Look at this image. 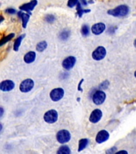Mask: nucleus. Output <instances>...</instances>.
Listing matches in <instances>:
<instances>
[{
	"label": "nucleus",
	"mask_w": 136,
	"mask_h": 154,
	"mask_svg": "<svg viewBox=\"0 0 136 154\" xmlns=\"http://www.w3.org/2000/svg\"><path fill=\"white\" fill-rule=\"evenodd\" d=\"M47 48V43L46 41H42V42H39V43L37 44L36 46V50L38 52H43L46 50V48Z\"/></svg>",
	"instance_id": "4be33fe9"
},
{
	"label": "nucleus",
	"mask_w": 136,
	"mask_h": 154,
	"mask_svg": "<svg viewBox=\"0 0 136 154\" xmlns=\"http://www.w3.org/2000/svg\"><path fill=\"white\" fill-rule=\"evenodd\" d=\"M14 33H11L9 35H7L4 36L3 38H2L0 39V47H2L4 44L7 43V42H9L12 39V38H14Z\"/></svg>",
	"instance_id": "aec40b11"
},
{
	"label": "nucleus",
	"mask_w": 136,
	"mask_h": 154,
	"mask_svg": "<svg viewBox=\"0 0 136 154\" xmlns=\"http://www.w3.org/2000/svg\"><path fill=\"white\" fill-rule=\"evenodd\" d=\"M134 46L135 47V48H136V38H135V40L134 41Z\"/></svg>",
	"instance_id": "e433bc0d"
},
{
	"label": "nucleus",
	"mask_w": 136,
	"mask_h": 154,
	"mask_svg": "<svg viewBox=\"0 0 136 154\" xmlns=\"http://www.w3.org/2000/svg\"><path fill=\"white\" fill-rule=\"evenodd\" d=\"M130 9L127 5H120L114 9L109 10L107 11L108 14L114 17H124L128 14Z\"/></svg>",
	"instance_id": "f257e3e1"
},
{
	"label": "nucleus",
	"mask_w": 136,
	"mask_h": 154,
	"mask_svg": "<svg viewBox=\"0 0 136 154\" xmlns=\"http://www.w3.org/2000/svg\"><path fill=\"white\" fill-rule=\"evenodd\" d=\"M45 20L46 22H47V23H54V22L55 21V15L52 14H47L45 17Z\"/></svg>",
	"instance_id": "b1692460"
},
{
	"label": "nucleus",
	"mask_w": 136,
	"mask_h": 154,
	"mask_svg": "<svg viewBox=\"0 0 136 154\" xmlns=\"http://www.w3.org/2000/svg\"><path fill=\"white\" fill-rule=\"evenodd\" d=\"M106 97H107V95L103 90H97L91 96L92 101L96 105H100V104L104 103Z\"/></svg>",
	"instance_id": "f03ea898"
},
{
	"label": "nucleus",
	"mask_w": 136,
	"mask_h": 154,
	"mask_svg": "<svg viewBox=\"0 0 136 154\" xmlns=\"http://www.w3.org/2000/svg\"><path fill=\"white\" fill-rule=\"evenodd\" d=\"M89 144V140L86 138H83L79 141V148H78V151L81 152L86 149V146Z\"/></svg>",
	"instance_id": "a211bd4d"
},
{
	"label": "nucleus",
	"mask_w": 136,
	"mask_h": 154,
	"mask_svg": "<svg viewBox=\"0 0 136 154\" xmlns=\"http://www.w3.org/2000/svg\"><path fill=\"white\" fill-rule=\"evenodd\" d=\"M94 2H95V0H90V1H89V3H93Z\"/></svg>",
	"instance_id": "c9c22d12"
},
{
	"label": "nucleus",
	"mask_w": 136,
	"mask_h": 154,
	"mask_svg": "<svg viewBox=\"0 0 136 154\" xmlns=\"http://www.w3.org/2000/svg\"><path fill=\"white\" fill-rule=\"evenodd\" d=\"M105 30L106 25L103 23H95L93 26H91V32L94 35H101Z\"/></svg>",
	"instance_id": "ddd939ff"
},
{
	"label": "nucleus",
	"mask_w": 136,
	"mask_h": 154,
	"mask_svg": "<svg viewBox=\"0 0 136 154\" xmlns=\"http://www.w3.org/2000/svg\"><path fill=\"white\" fill-rule=\"evenodd\" d=\"M34 86H35V82L33 79H26L21 82L19 85V90L23 93H26L31 91L34 88Z\"/></svg>",
	"instance_id": "39448f33"
},
{
	"label": "nucleus",
	"mask_w": 136,
	"mask_h": 154,
	"mask_svg": "<svg viewBox=\"0 0 136 154\" xmlns=\"http://www.w3.org/2000/svg\"><path fill=\"white\" fill-rule=\"evenodd\" d=\"M109 81H107V80H105L104 82H103L102 84H100V85H99V88H100V90H105V89H107L108 88V86H109Z\"/></svg>",
	"instance_id": "a878e982"
},
{
	"label": "nucleus",
	"mask_w": 136,
	"mask_h": 154,
	"mask_svg": "<svg viewBox=\"0 0 136 154\" xmlns=\"http://www.w3.org/2000/svg\"><path fill=\"white\" fill-rule=\"evenodd\" d=\"M25 37V35H22L19 36L18 38L14 40V45H13V49H14V51H18L20 48V45H21L22 41L23 39V38Z\"/></svg>",
	"instance_id": "f3484780"
},
{
	"label": "nucleus",
	"mask_w": 136,
	"mask_h": 154,
	"mask_svg": "<svg viewBox=\"0 0 136 154\" xmlns=\"http://www.w3.org/2000/svg\"><path fill=\"white\" fill-rule=\"evenodd\" d=\"M116 150H117L116 147H112V148H110L106 151V154H115L116 152Z\"/></svg>",
	"instance_id": "bb28decb"
},
{
	"label": "nucleus",
	"mask_w": 136,
	"mask_h": 154,
	"mask_svg": "<svg viewBox=\"0 0 136 154\" xmlns=\"http://www.w3.org/2000/svg\"><path fill=\"white\" fill-rule=\"evenodd\" d=\"M57 154H71V151L69 146L67 145H62L59 148L57 151Z\"/></svg>",
	"instance_id": "6ab92c4d"
},
{
	"label": "nucleus",
	"mask_w": 136,
	"mask_h": 154,
	"mask_svg": "<svg viewBox=\"0 0 136 154\" xmlns=\"http://www.w3.org/2000/svg\"><path fill=\"white\" fill-rule=\"evenodd\" d=\"M134 77L136 78V71H135V72H134Z\"/></svg>",
	"instance_id": "4c0bfd02"
},
{
	"label": "nucleus",
	"mask_w": 136,
	"mask_h": 154,
	"mask_svg": "<svg viewBox=\"0 0 136 154\" xmlns=\"http://www.w3.org/2000/svg\"><path fill=\"white\" fill-rule=\"evenodd\" d=\"M71 138V135L69 131L66 129L60 130L56 134V139L60 144H66V143L70 141Z\"/></svg>",
	"instance_id": "7ed1b4c3"
},
{
	"label": "nucleus",
	"mask_w": 136,
	"mask_h": 154,
	"mask_svg": "<svg viewBox=\"0 0 136 154\" xmlns=\"http://www.w3.org/2000/svg\"><path fill=\"white\" fill-rule=\"evenodd\" d=\"M75 63H76V58L74 56H68L63 60L62 66L65 70H71L74 67Z\"/></svg>",
	"instance_id": "1a4fd4ad"
},
{
	"label": "nucleus",
	"mask_w": 136,
	"mask_h": 154,
	"mask_svg": "<svg viewBox=\"0 0 136 154\" xmlns=\"http://www.w3.org/2000/svg\"><path fill=\"white\" fill-rule=\"evenodd\" d=\"M3 114H4V109H3L2 107L0 106V118L2 117V116H3Z\"/></svg>",
	"instance_id": "473e14b6"
},
{
	"label": "nucleus",
	"mask_w": 136,
	"mask_h": 154,
	"mask_svg": "<svg viewBox=\"0 0 136 154\" xmlns=\"http://www.w3.org/2000/svg\"><path fill=\"white\" fill-rule=\"evenodd\" d=\"M116 29H117V27H116V26H115V27L110 26V28H109V30H108V32H109V33H114Z\"/></svg>",
	"instance_id": "c756f323"
},
{
	"label": "nucleus",
	"mask_w": 136,
	"mask_h": 154,
	"mask_svg": "<svg viewBox=\"0 0 136 154\" xmlns=\"http://www.w3.org/2000/svg\"><path fill=\"white\" fill-rule=\"evenodd\" d=\"M79 2L81 3L82 6H85V7H86V5H87V3H88L86 0H80V2Z\"/></svg>",
	"instance_id": "2f4dec72"
},
{
	"label": "nucleus",
	"mask_w": 136,
	"mask_h": 154,
	"mask_svg": "<svg viewBox=\"0 0 136 154\" xmlns=\"http://www.w3.org/2000/svg\"><path fill=\"white\" fill-rule=\"evenodd\" d=\"M107 55V50L103 46H99L97 48H95L92 52V58L93 60L99 61V60H103Z\"/></svg>",
	"instance_id": "0eeeda50"
},
{
	"label": "nucleus",
	"mask_w": 136,
	"mask_h": 154,
	"mask_svg": "<svg viewBox=\"0 0 136 154\" xmlns=\"http://www.w3.org/2000/svg\"><path fill=\"white\" fill-rule=\"evenodd\" d=\"M2 124H0V133H1V132H2Z\"/></svg>",
	"instance_id": "f704fd0d"
},
{
	"label": "nucleus",
	"mask_w": 136,
	"mask_h": 154,
	"mask_svg": "<svg viewBox=\"0 0 136 154\" xmlns=\"http://www.w3.org/2000/svg\"><path fill=\"white\" fill-rule=\"evenodd\" d=\"M65 91L62 88H56L51 90L50 92V100L54 102H58L61 100L63 96H64Z\"/></svg>",
	"instance_id": "423d86ee"
},
{
	"label": "nucleus",
	"mask_w": 136,
	"mask_h": 154,
	"mask_svg": "<svg viewBox=\"0 0 136 154\" xmlns=\"http://www.w3.org/2000/svg\"><path fill=\"white\" fill-rule=\"evenodd\" d=\"M115 154H128V152L126 150H120V151L116 152Z\"/></svg>",
	"instance_id": "7c9ffc66"
},
{
	"label": "nucleus",
	"mask_w": 136,
	"mask_h": 154,
	"mask_svg": "<svg viewBox=\"0 0 136 154\" xmlns=\"http://www.w3.org/2000/svg\"><path fill=\"white\" fill-rule=\"evenodd\" d=\"M5 11L7 12V14H16V10L14 9V8H11V7H10V8H7V9L5 10Z\"/></svg>",
	"instance_id": "cd10ccee"
},
{
	"label": "nucleus",
	"mask_w": 136,
	"mask_h": 154,
	"mask_svg": "<svg viewBox=\"0 0 136 154\" xmlns=\"http://www.w3.org/2000/svg\"><path fill=\"white\" fill-rule=\"evenodd\" d=\"M76 9H77V14H78V16H79V18H81L83 14H86V13H89V12H91V10L83 9V7H82L81 3H80L79 2L77 3Z\"/></svg>",
	"instance_id": "dca6fc26"
},
{
	"label": "nucleus",
	"mask_w": 136,
	"mask_h": 154,
	"mask_svg": "<svg viewBox=\"0 0 136 154\" xmlns=\"http://www.w3.org/2000/svg\"><path fill=\"white\" fill-rule=\"evenodd\" d=\"M83 81H84V79H81V80H80V82L79 83V85H78V90H79V91H83V89H82L81 86H82V84H83Z\"/></svg>",
	"instance_id": "c85d7f7f"
},
{
	"label": "nucleus",
	"mask_w": 136,
	"mask_h": 154,
	"mask_svg": "<svg viewBox=\"0 0 136 154\" xmlns=\"http://www.w3.org/2000/svg\"><path fill=\"white\" fill-rule=\"evenodd\" d=\"M36 59V53L33 51H30L28 52L25 54L23 57L24 62L27 63V64H30V63H32L33 62H35V60Z\"/></svg>",
	"instance_id": "4468645a"
},
{
	"label": "nucleus",
	"mask_w": 136,
	"mask_h": 154,
	"mask_svg": "<svg viewBox=\"0 0 136 154\" xmlns=\"http://www.w3.org/2000/svg\"><path fill=\"white\" fill-rule=\"evenodd\" d=\"M110 137V134L107 130H101L97 133L95 140L98 144H102L103 142L107 141Z\"/></svg>",
	"instance_id": "f8f14e48"
},
{
	"label": "nucleus",
	"mask_w": 136,
	"mask_h": 154,
	"mask_svg": "<svg viewBox=\"0 0 136 154\" xmlns=\"http://www.w3.org/2000/svg\"><path fill=\"white\" fill-rule=\"evenodd\" d=\"M3 21H4V17L0 14V23H2V22H3Z\"/></svg>",
	"instance_id": "72a5a7b5"
},
{
	"label": "nucleus",
	"mask_w": 136,
	"mask_h": 154,
	"mask_svg": "<svg viewBox=\"0 0 136 154\" xmlns=\"http://www.w3.org/2000/svg\"><path fill=\"white\" fill-rule=\"evenodd\" d=\"M15 84L11 79H6L0 83V90L2 91H11L14 88Z\"/></svg>",
	"instance_id": "9d476101"
},
{
	"label": "nucleus",
	"mask_w": 136,
	"mask_h": 154,
	"mask_svg": "<svg viewBox=\"0 0 136 154\" xmlns=\"http://www.w3.org/2000/svg\"><path fill=\"white\" fill-rule=\"evenodd\" d=\"M102 117H103V112L100 109L96 108L94 111H92V112L91 113L90 117H89V120H90V122L96 124L102 119Z\"/></svg>",
	"instance_id": "9b49d317"
},
{
	"label": "nucleus",
	"mask_w": 136,
	"mask_h": 154,
	"mask_svg": "<svg viewBox=\"0 0 136 154\" xmlns=\"http://www.w3.org/2000/svg\"><path fill=\"white\" fill-rule=\"evenodd\" d=\"M58 118H59V114L57 111L55 109L47 111L43 116V119L47 124H54L57 121Z\"/></svg>",
	"instance_id": "20e7f679"
},
{
	"label": "nucleus",
	"mask_w": 136,
	"mask_h": 154,
	"mask_svg": "<svg viewBox=\"0 0 136 154\" xmlns=\"http://www.w3.org/2000/svg\"><path fill=\"white\" fill-rule=\"evenodd\" d=\"M59 36V38L61 40H67L70 38V36H71V31L69 30H63V31L60 32Z\"/></svg>",
	"instance_id": "412c9836"
},
{
	"label": "nucleus",
	"mask_w": 136,
	"mask_h": 154,
	"mask_svg": "<svg viewBox=\"0 0 136 154\" xmlns=\"http://www.w3.org/2000/svg\"><path fill=\"white\" fill-rule=\"evenodd\" d=\"M79 2V0H68L67 6H68L70 8H73V7L76 6L77 3H78Z\"/></svg>",
	"instance_id": "393cba45"
},
{
	"label": "nucleus",
	"mask_w": 136,
	"mask_h": 154,
	"mask_svg": "<svg viewBox=\"0 0 136 154\" xmlns=\"http://www.w3.org/2000/svg\"><path fill=\"white\" fill-rule=\"evenodd\" d=\"M18 16L21 19L23 27L26 28V26H27V23H28L29 19H30V14L21 11L18 12Z\"/></svg>",
	"instance_id": "2eb2a0df"
},
{
	"label": "nucleus",
	"mask_w": 136,
	"mask_h": 154,
	"mask_svg": "<svg viewBox=\"0 0 136 154\" xmlns=\"http://www.w3.org/2000/svg\"><path fill=\"white\" fill-rule=\"evenodd\" d=\"M37 4H38V1H37V0H31V2H27V3H25V4H23L22 6H20V7H19V9H20V11H22L26 12L27 14H29L31 15V12L35 8Z\"/></svg>",
	"instance_id": "6e6552de"
},
{
	"label": "nucleus",
	"mask_w": 136,
	"mask_h": 154,
	"mask_svg": "<svg viewBox=\"0 0 136 154\" xmlns=\"http://www.w3.org/2000/svg\"><path fill=\"white\" fill-rule=\"evenodd\" d=\"M81 34L82 35L84 36V37H86L90 35V27H89L88 25H86V24L83 25L81 28Z\"/></svg>",
	"instance_id": "5701e85b"
}]
</instances>
